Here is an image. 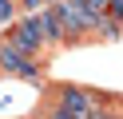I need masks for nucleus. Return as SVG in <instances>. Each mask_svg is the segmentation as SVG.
I'll list each match as a JSON object with an SVG mask.
<instances>
[{"instance_id":"9d476101","label":"nucleus","mask_w":123,"mask_h":119,"mask_svg":"<svg viewBox=\"0 0 123 119\" xmlns=\"http://www.w3.org/2000/svg\"><path fill=\"white\" fill-rule=\"evenodd\" d=\"M56 4H60V0H56Z\"/></svg>"},{"instance_id":"423d86ee","label":"nucleus","mask_w":123,"mask_h":119,"mask_svg":"<svg viewBox=\"0 0 123 119\" xmlns=\"http://www.w3.org/2000/svg\"><path fill=\"white\" fill-rule=\"evenodd\" d=\"M16 12H20L16 0H0V28H12L16 24Z\"/></svg>"},{"instance_id":"6e6552de","label":"nucleus","mask_w":123,"mask_h":119,"mask_svg":"<svg viewBox=\"0 0 123 119\" xmlns=\"http://www.w3.org/2000/svg\"><path fill=\"white\" fill-rule=\"evenodd\" d=\"M91 119H119V115H115V111H95Z\"/></svg>"},{"instance_id":"20e7f679","label":"nucleus","mask_w":123,"mask_h":119,"mask_svg":"<svg viewBox=\"0 0 123 119\" xmlns=\"http://www.w3.org/2000/svg\"><path fill=\"white\" fill-rule=\"evenodd\" d=\"M0 71H8V75H16V79H40V63H36V56L20 52V48L8 44V40H4V48H0Z\"/></svg>"},{"instance_id":"39448f33","label":"nucleus","mask_w":123,"mask_h":119,"mask_svg":"<svg viewBox=\"0 0 123 119\" xmlns=\"http://www.w3.org/2000/svg\"><path fill=\"white\" fill-rule=\"evenodd\" d=\"M40 32H44V44H64V24H60L56 8L40 12Z\"/></svg>"},{"instance_id":"7ed1b4c3","label":"nucleus","mask_w":123,"mask_h":119,"mask_svg":"<svg viewBox=\"0 0 123 119\" xmlns=\"http://www.w3.org/2000/svg\"><path fill=\"white\" fill-rule=\"evenodd\" d=\"M56 107L60 111H68L72 119H91L95 115V99H91V91H83V87H75V83H64L56 91Z\"/></svg>"},{"instance_id":"0eeeda50","label":"nucleus","mask_w":123,"mask_h":119,"mask_svg":"<svg viewBox=\"0 0 123 119\" xmlns=\"http://www.w3.org/2000/svg\"><path fill=\"white\" fill-rule=\"evenodd\" d=\"M83 8H87L95 20H103V16H111V0H83Z\"/></svg>"},{"instance_id":"f03ea898","label":"nucleus","mask_w":123,"mask_h":119,"mask_svg":"<svg viewBox=\"0 0 123 119\" xmlns=\"http://www.w3.org/2000/svg\"><path fill=\"white\" fill-rule=\"evenodd\" d=\"M4 40L16 44L20 52H28V56H36L40 48H48L44 44V32H40V16H20V20L4 32Z\"/></svg>"},{"instance_id":"1a4fd4ad","label":"nucleus","mask_w":123,"mask_h":119,"mask_svg":"<svg viewBox=\"0 0 123 119\" xmlns=\"http://www.w3.org/2000/svg\"><path fill=\"white\" fill-rule=\"evenodd\" d=\"M0 48H4V36H0Z\"/></svg>"},{"instance_id":"f257e3e1","label":"nucleus","mask_w":123,"mask_h":119,"mask_svg":"<svg viewBox=\"0 0 123 119\" xmlns=\"http://www.w3.org/2000/svg\"><path fill=\"white\" fill-rule=\"evenodd\" d=\"M60 16V24H64V44H75L80 36H87V32H95V16L83 8V0H60V4H52Z\"/></svg>"}]
</instances>
